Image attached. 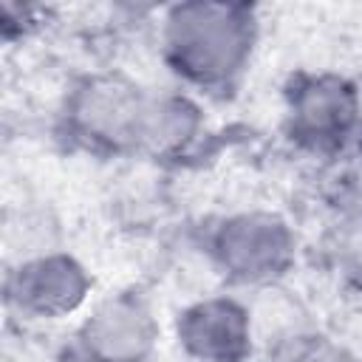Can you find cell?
<instances>
[{"label": "cell", "instance_id": "2", "mask_svg": "<svg viewBox=\"0 0 362 362\" xmlns=\"http://www.w3.org/2000/svg\"><path fill=\"white\" fill-rule=\"evenodd\" d=\"M215 269L238 286H274L297 257V238L288 221L269 209L226 215L209 235Z\"/></svg>", "mask_w": 362, "mask_h": 362}, {"label": "cell", "instance_id": "10", "mask_svg": "<svg viewBox=\"0 0 362 362\" xmlns=\"http://www.w3.org/2000/svg\"><path fill=\"white\" fill-rule=\"evenodd\" d=\"M59 362H93V359H90V356H85V354L74 345L68 354H62V359H59Z\"/></svg>", "mask_w": 362, "mask_h": 362}, {"label": "cell", "instance_id": "4", "mask_svg": "<svg viewBox=\"0 0 362 362\" xmlns=\"http://www.w3.org/2000/svg\"><path fill=\"white\" fill-rule=\"evenodd\" d=\"M362 99L339 74H303L286 90V133L308 153L339 150L359 127Z\"/></svg>", "mask_w": 362, "mask_h": 362}, {"label": "cell", "instance_id": "1", "mask_svg": "<svg viewBox=\"0 0 362 362\" xmlns=\"http://www.w3.org/2000/svg\"><path fill=\"white\" fill-rule=\"evenodd\" d=\"M161 54L175 76L201 90L229 88L252 62L260 20L243 3H178L161 17Z\"/></svg>", "mask_w": 362, "mask_h": 362}, {"label": "cell", "instance_id": "5", "mask_svg": "<svg viewBox=\"0 0 362 362\" xmlns=\"http://www.w3.org/2000/svg\"><path fill=\"white\" fill-rule=\"evenodd\" d=\"M93 288L88 269L68 252L23 257L6 274L8 305L28 320H62L79 311Z\"/></svg>", "mask_w": 362, "mask_h": 362}, {"label": "cell", "instance_id": "3", "mask_svg": "<svg viewBox=\"0 0 362 362\" xmlns=\"http://www.w3.org/2000/svg\"><path fill=\"white\" fill-rule=\"evenodd\" d=\"M150 93L122 74H90L65 99L74 139L99 153H136Z\"/></svg>", "mask_w": 362, "mask_h": 362}, {"label": "cell", "instance_id": "9", "mask_svg": "<svg viewBox=\"0 0 362 362\" xmlns=\"http://www.w3.org/2000/svg\"><path fill=\"white\" fill-rule=\"evenodd\" d=\"M288 362H359L348 348L325 337H300L288 351Z\"/></svg>", "mask_w": 362, "mask_h": 362}, {"label": "cell", "instance_id": "6", "mask_svg": "<svg viewBox=\"0 0 362 362\" xmlns=\"http://www.w3.org/2000/svg\"><path fill=\"white\" fill-rule=\"evenodd\" d=\"M175 339L192 362H249L255 351V320L240 300L215 294L178 311Z\"/></svg>", "mask_w": 362, "mask_h": 362}, {"label": "cell", "instance_id": "7", "mask_svg": "<svg viewBox=\"0 0 362 362\" xmlns=\"http://www.w3.org/2000/svg\"><path fill=\"white\" fill-rule=\"evenodd\" d=\"M158 342V322L139 294H113L90 308L76 348L93 362H147Z\"/></svg>", "mask_w": 362, "mask_h": 362}, {"label": "cell", "instance_id": "8", "mask_svg": "<svg viewBox=\"0 0 362 362\" xmlns=\"http://www.w3.org/2000/svg\"><path fill=\"white\" fill-rule=\"evenodd\" d=\"M201 133L204 110L192 96L178 90L150 93L136 153L150 158H178L201 139Z\"/></svg>", "mask_w": 362, "mask_h": 362}]
</instances>
